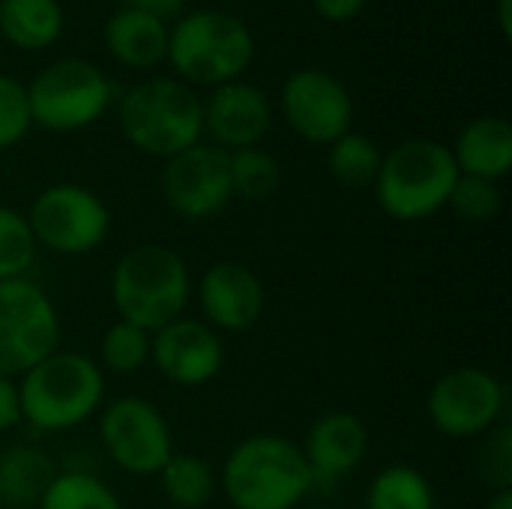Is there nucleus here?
Segmentation results:
<instances>
[{
	"label": "nucleus",
	"instance_id": "f257e3e1",
	"mask_svg": "<svg viewBox=\"0 0 512 509\" xmlns=\"http://www.w3.org/2000/svg\"><path fill=\"white\" fill-rule=\"evenodd\" d=\"M219 483L234 509H297L312 495V474L300 444L270 432L234 444Z\"/></svg>",
	"mask_w": 512,
	"mask_h": 509
},
{
	"label": "nucleus",
	"instance_id": "f03ea898",
	"mask_svg": "<svg viewBox=\"0 0 512 509\" xmlns=\"http://www.w3.org/2000/svg\"><path fill=\"white\" fill-rule=\"evenodd\" d=\"M117 123L135 150L171 159L204 138V102L180 78L153 75L120 96Z\"/></svg>",
	"mask_w": 512,
	"mask_h": 509
},
{
	"label": "nucleus",
	"instance_id": "7ed1b4c3",
	"mask_svg": "<svg viewBox=\"0 0 512 509\" xmlns=\"http://www.w3.org/2000/svg\"><path fill=\"white\" fill-rule=\"evenodd\" d=\"M21 423L36 432H66L105 405V369L78 351H54L18 378Z\"/></svg>",
	"mask_w": 512,
	"mask_h": 509
},
{
	"label": "nucleus",
	"instance_id": "20e7f679",
	"mask_svg": "<svg viewBox=\"0 0 512 509\" xmlns=\"http://www.w3.org/2000/svg\"><path fill=\"white\" fill-rule=\"evenodd\" d=\"M255 57L249 24L225 9H192L168 24V54L174 78L189 87H219L237 81Z\"/></svg>",
	"mask_w": 512,
	"mask_h": 509
},
{
	"label": "nucleus",
	"instance_id": "39448f33",
	"mask_svg": "<svg viewBox=\"0 0 512 509\" xmlns=\"http://www.w3.org/2000/svg\"><path fill=\"white\" fill-rule=\"evenodd\" d=\"M459 180L456 159L435 138H405L384 153L375 201L393 222H423L441 213Z\"/></svg>",
	"mask_w": 512,
	"mask_h": 509
},
{
	"label": "nucleus",
	"instance_id": "423d86ee",
	"mask_svg": "<svg viewBox=\"0 0 512 509\" xmlns=\"http://www.w3.org/2000/svg\"><path fill=\"white\" fill-rule=\"evenodd\" d=\"M192 279L186 261L162 243H141L120 255L111 273V303L120 321L150 333L177 321L189 303Z\"/></svg>",
	"mask_w": 512,
	"mask_h": 509
},
{
	"label": "nucleus",
	"instance_id": "0eeeda50",
	"mask_svg": "<svg viewBox=\"0 0 512 509\" xmlns=\"http://www.w3.org/2000/svg\"><path fill=\"white\" fill-rule=\"evenodd\" d=\"M24 87L33 126L60 135L93 126L114 102V81L84 57H60Z\"/></svg>",
	"mask_w": 512,
	"mask_h": 509
},
{
	"label": "nucleus",
	"instance_id": "6e6552de",
	"mask_svg": "<svg viewBox=\"0 0 512 509\" xmlns=\"http://www.w3.org/2000/svg\"><path fill=\"white\" fill-rule=\"evenodd\" d=\"M24 216L36 243L66 258L96 252L111 234V210L81 183L45 186Z\"/></svg>",
	"mask_w": 512,
	"mask_h": 509
},
{
	"label": "nucleus",
	"instance_id": "1a4fd4ad",
	"mask_svg": "<svg viewBox=\"0 0 512 509\" xmlns=\"http://www.w3.org/2000/svg\"><path fill=\"white\" fill-rule=\"evenodd\" d=\"M60 345L54 300L27 276L0 282V375L21 378Z\"/></svg>",
	"mask_w": 512,
	"mask_h": 509
},
{
	"label": "nucleus",
	"instance_id": "9d476101",
	"mask_svg": "<svg viewBox=\"0 0 512 509\" xmlns=\"http://www.w3.org/2000/svg\"><path fill=\"white\" fill-rule=\"evenodd\" d=\"M507 387L483 366H462L441 375L429 396L426 414L435 432L453 441L483 438L507 417Z\"/></svg>",
	"mask_w": 512,
	"mask_h": 509
},
{
	"label": "nucleus",
	"instance_id": "9b49d317",
	"mask_svg": "<svg viewBox=\"0 0 512 509\" xmlns=\"http://www.w3.org/2000/svg\"><path fill=\"white\" fill-rule=\"evenodd\" d=\"M99 441L105 456L132 477H153L174 453L171 426L162 411L141 396H120L99 411Z\"/></svg>",
	"mask_w": 512,
	"mask_h": 509
},
{
	"label": "nucleus",
	"instance_id": "f8f14e48",
	"mask_svg": "<svg viewBox=\"0 0 512 509\" xmlns=\"http://www.w3.org/2000/svg\"><path fill=\"white\" fill-rule=\"evenodd\" d=\"M279 108L288 129L309 144H333L354 123V99L345 81L327 69H297L279 90Z\"/></svg>",
	"mask_w": 512,
	"mask_h": 509
},
{
	"label": "nucleus",
	"instance_id": "ddd939ff",
	"mask_svg": "<svg viewBox=\"0 0 512 509\" xmlns=\"http://www.w3.org/2000/svg\"><path fill=\"white\" fill-rule=\"evenodd\" d=\"M162 198L168 210L186 222H204L225 210L231 201L228 150L210 141H198L165 159Z\"/></svg>",
	"mask_w": 512,
	"mask_h": 509
},
{
	"label": "nucleus",
	"instance_id": "4468645a",
	"mask_svg": "<svg viewBox=\"0 0 512 509\" xmlns=\"http://www.w3.org/2000/svg\"><path fill=\"white\" fill-rule=\"evenodd\" d=\"M150 363L174 387H204L225 366V342L201 318L180 315L153 333Z\"/></svg>",
	"mask_w": 512,
	"mask_h": 509
},
{
	"label": "nucleus",
	"instance_id": "2eb2a0df",
	"mask_svg": "<svg viewBox=\"0 0 512 509\" xmlns=\"http://www.w3.org/2000/svg\"><path fill=\"white\" fill-rule=\"evenodd\" d=\"M204 102V135L222 150L258 147L273 126V105L258 84L243 78L219 84Z\"/></svg>",
	"mask_w": 512,
	"mask_h": 509
},
{
	"label": "nucleus",
	"instance_id": "dca6fc26",
	"mask_svg": "<svg viewBox=\"0 0 512 509\" xmlns=\"http://www.w3.org/2000/svg\"><path fill=\"white\" fill-rule=\"evenodd\" d=\"M198 309L216 333H243L264 312V285L249 264L216 261L198 282Z\"/></svg>",
	"mask_w": 512,
	"mask_h": 509
},
{
	"label": "nucleus",
	"instance_id": "f3484780",
	"mask_svg": "<svg viewBox=\"0 0 512 509\" xmlns=\"http://www.w3.org/2000/svg\"><path fill=\"white\" fill-rule=\"evenodd\" d=\"M300 450L312 474V492H318L321 486H333L354 474L366 462L369 426L351 411H327L309 426Z\"/></svg>",
	"mask_w": 512,
	"mask_h": 509
},
{
	"label": "nucleus",
	"instance_id": "a211bd4d",
	"mask_svg": "<svg viewBox=\"0 0 512 509\" xmlns=\"http://www.w3.org/2000/svg\"><path fill=\"white\" fill-rule=\"evenodd\" d=\"M459 174L504 180L512 168V126L507 117L483 114L468 120L450 144Z\"/></svg>",
	"mask_w": 512,
	"mask_h": 509
},
{
	"label": "nucleus",
	"instance_id": "6ab92c4d",
	"mask_svg": "<svg viewBox=\"0 0 512 509\" xmlns=\"http://www.w3.org/2000/svg\"><path fill=\"white\" fill-rule=\"evenodd\" d=\"M102 42L117 63L129 69H153L168 54V24L147 12L120 6L105 21Z\"/></svg>",
	"mask_w": 512,
	"mask_h": 509
},
{
	"label": "nucleus",
	"instance_id": "aec40b11",
	"mask_svg": "<svg viewBox=\"0 0 512 509\" xmlns=\"http://www.w3.org/2000/svg\"><path fill=\"white\" fill-rule=\"evenodd\" d=\"M57 468L42 447L9 444L0 450V507L36 509Z\"/></svg>",
	"mask_w": 512,
	"mask_h": 509
},
{
	"label": "nucleus",
	"instance_id": "412c9836",
	"mask_svg": "<svg viewBox=\"0 0 512 509\" xmlns=\"http://www.w3.org/2000/svg\"><path fill=\"white\" fill-rule=\"evenodd\" d=\"M63 24L60 0H0V36L21 51L51 48Z\"/></svg>",
	"mask_w": 512,
	"mask_h": 509
},
{
	"label": "nucleus",
	"instance_id": "4be33fe9",
	"mask_svg": "<svg viewBox=\"0 0 512 509\" xmlns=\"http://www.w3.org/2000/svg\"><path fill=\"white\" fill-rule=\"evenodd\" d=\"M156 477H159L162 498L174 509H204L219 489L213 468L201 456L177 453V450L159 468Z\"/></svg>",
	"mask_w": 512,
	"mask_h": 509
},
{
	"label": "nucleus",
	"instance_id": "5701e85b",
	"mask_svg": "<svg viewBox=\"0 0 512 509\" xmlns=\"http://www.w3.org/2000/svg\"><path fill=\"white\" fill-rule=\"evenodd\" d=\"M366 509H435V489L414 465H387L366 489Z\"/></svg>",
	"mask_w": 512,
	"mask_h": 509
},
{
	"label": "nucleus",
	"instance_id": "b1692460",
	"mask_svg": "<svg viewBox=\"0 0 512 509\" xmlns=\"http://www.w3.org/2000/svg\"><path fill=\"white\" fill-rule=\"evenodd\" d=\"M384 150L363 132H345L327 144V171L345 189H372L381 171Z\"/></svg>",
	"mask_w": 512,
	"mask_h": 509
},
{
	"label": "nucleus",
	"instance_id": "393cba45",
	"mask_svg": "<svg viewBox=\"0 0 512 509\" xmlns=\"http://www.w3.org/2000/svg\"><path fill=\"white\" fill-rule=\"evenodd\" d=\"M228 177H231V198L267 201L276 195L282 183V168L279 159L258 144L228 153Z\"/></svg>",
	"mask_w": 512,
	"mask_h": 509
},
{
	"label": "nucleus",
	"instance_id": "a878e982",
	"mask_svg": "<svg viewBox=\"0 0 512 509\" xmlns=\"http://www.w3.org/2000/svg\"><path fill=\"white\" fill-rule=\"evenodd\" d=\"M36 509H126L117 492L87 471H57Z\"/></svg>",
	"mask_w": 512,
	"mask_h": 509
},
{
	"label": "nucleus",
	"instance_id": "bb28decb",
	"mask_svg": "<svg viewBox=\"0 0 512 509\" xmlns=\"http://www.w3.org/2000/svg\"><path fill=\"white\" fill-rule=\"evenodd\" d=\"M150 348H153V333L129 324V321H114L99 345V366L117 375H135L150 363Z\"/></svg>",
	"mask_w": 512,
	"mask_h": 509
},
{
	"label": "nucleus",
	"instance_id": "cd10ccee",
	"mask_svg": "<svg viewBox=\"0 0 512 509\" xmlns=\"http://www.w3.org/2000/svg\"><path fill=\"white\" fill-rule=\"evenodd\" d=\"M39 243L30 231V222L15 207L0 204V282L27 279L36 264Z\"/></svg>",
	"mask_w": 512,
	"mask_h": 509
},
{
	"label": "nucleus",
	"instance_id": "c85d7f7f",
	"mask_svg": "<svg viewBox=\"0 0 512 509\" xmlns=\"http://www.w3.org/2000/svg\"><path fill=\"white\" fill-rule=\"evenodd\" d=\"M504 207V192L495 180H483V177H468L459 174L447 210H453L462 222H492Z\"/></svg>",
	"mask_w": 512,
	"mask_h": 509
},
{
	"label": "nucleus",
	"instance_id": "c756f323",
	"mask_svg": "<svg viewBox=\"0 0 512 509\" xmlns=\"http://www.w3.org/2000/svg\"><path fill=\"white\" fill-rule=\"evenodd\" d=\"M30 126L33 120L27 105V87L18 78L0 72V150L24 141Z\"/></svg>",
	"mask_w": 512,
	"mask_h": 509
},
{
	"label": "nucleus",
	"instance_id": "7c9ffc66",
	"mask_svg": "<svg viewBox=\"0 0 512 509\" xmlns=\"http://www.w3.org/2000/svg\"><path fill=\"white\" fill-rule=\"evenodd\" d=\"M483 477L495 489H512V432L510 423H498L483 447Z\"/></svg>",
	"mask_w": 512,
	"mask_h": 509
},
{
	"label": "nucleus",
	"instance_id": "2f4dec72",
	"mask_svg": "<svg viewBox=\"0 0 512 509\" xmlns=\"http://www.w3.org/2000/svg\"><path fill=\"white\" fill-rule=\"evenodd\" d=\"M21 426V396H18V378L0 375V435Z\"/></svg>",
	"mask_w": 512,
	"mask_h": 509
},
{
	"label": "nucleus",
	"instance_id": "473e14b6",
	"mask_svg": "<svg viewBox=\"0 0 512 509\" xmlns=\"http://www.w3.org/2000/svg\"><path fill=\"white\" fill-rule=\"evenodd\" d=\"M366 3H369V0H312V9H315L324 21L342 24V21L357 18V15L366 9Z\"/></svg>",
	"mask_w": 512,
	"mask_h": 509
},
{
	"label": "nucleus",
	"instance_id": "72a5a7b5",
	"mask_svg": "<svg viewBox=\"0 0 512 509\" xmlns=\"http://www.w3.org/2000/svg\"><path fill=\"white\" fill-rule=\"evenodd\" d=\"M189 0H123V6L129 9H138V12H147L159 21H171V18H180L183 9H186Z\"/></svg>",
	"mask_w": 512,
	"mask_h": 509
},
{
	"label": "nucleus",
	"instance_id": "f704fd0d",
	"mask_svg": "<svg viewBox=\"0 0 512 509\" xmlns=\"http://www.w3.org/2000/svg\"><path fill=\"white\" fill-rule=\"evenodd\" d=\"M498 24L504 36H512V0H498Z\"/></svg>",
	"mask_w": 512,
	"mask_h": 509
},
{
	"label": "nucleus",
	"instance_id": "c9c22d12",
	"mask_svg": "<svg viewBox=\"0 0 512 509\" xmlns=\"http://www.w3.org/2000/svg\"><path fill=\"white\" fill-rule=\"evenodd\" d=\"M486 509H512V489H495L486 501Z\"/></svg>",
	"mask_w": 512,
	"mask_h": 509
}]
</instances>
